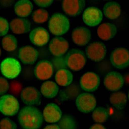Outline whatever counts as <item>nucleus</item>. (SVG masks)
<instances>
[{"instance_id": "9", "label": "nucleus", "mask_w": 129, "mask_h": 129, "mask_svg": "<svg viewBox=\"0 0 129 129\" xmlns=\"http://www.w3.org/2000/svg\"><path fill=\"white\" fill-rule=\"evenodd\" d=\"M85 52L88 58L94 62H99L104 59L107 53V49L103 43L95 42L87 47Z\"/></svg>"}, {"instance_id": "18", "label": "nucleus", "mask_w": 129, "mask_h": 129, "mask_svg": "<svg viewBox=\"0 0 129 129\" xmlns=\"http://www.w3.org/2000/svg\"><path fill=\"white\" fill-rule=\"evenodd\" d=\"M18 56L21 61L24 64H32L38 59V52L32 46H23L19 49Z\"/></svg>"}, {"instance_id": "19", "label": "nucleus", "mask_w": 129, "mask_h": 129, "mask_svg": "<svg viewBox=\"0 0 129 129\" xmlns=\"http://www.w3.org/2000/svg\"><path fill=\"white\" fill-rule=\"evenodd\" d=\"M62 116L61 110L54 103L47 105L43 110V118L47 122L52 123L58 122L62 118Z\"/></svg>"}, {"instance_id": "14", "label": "nucleus", "mask_w": 129, "mask_h": 129, "mask_svg": "<svg viewBox=\"0 0 129 129\" xmlns=\"http://www.w3.org/2000/svg\"><path fill=\"white\" fill-rule=\"evenodd\" d=\"M85 5L84 0H64L62 3V8L68 15L71 16H78L80 14Z\"/></svg>"}, {"instance_id": "8", "label": "nucleus", "mask_w": 129, "mask_h": 129, "mask_svg": "<svg viewBox=\"0 0 129 129\" xmlns=\"http://www.w3.org/2000/svg\"><path fill=\"white\" fill-rule=\"evenodd\" d=\"M21 99L23 103L29 106H37L41 104V95L38 89L34 87H27L21 93Z\"/></svg>"}, {"instance_id": "3", "label": "nucleus", "mask_w": 129, "mask_h": 129, "mask_svg": "<svg viewBox=\"0 0 129 129\" xmlns=\"http://www.w3.org/2000/svg\"><path fill=\"white\" fill-rule=\"evenodd\" d=\"M67 66L70 69L77 71L83 68L86 62V58L82 51L78 49H72L65 58Z\"/></svg>"}, {"instance_id": "38", "label": "nucleus", "mask_w": 129, "mask_h": 129, "mask_svg": "<svg viewBox=\"0 0 129 129\" xmlns=\"http://www.w3.org/2000/svg\"><path fill=\"white\" fill-rule=\"evenodd\" d=\"M44 129H60L58 125L56 124L49 125L46 126Z\"/></svg>"}, {"instance_id": "30", "label": "nucleus", "mask_w": 129, "mask_h": 129, "mask_svg": "<svg viewBox=\"0 0 129 129\" xmlns=\"http://www.w3.org/2000/svg\"><path fill=\"white\" fill-rule=\"evenodd\" d=\"M60 129H76L77 126L74 118L70 115H65L58 123Z\"/></svg>"}, {"instance_id": "21", "label": "nucleus", "mask_w": 129, "mask_h": 129, "mask_svg": "<svg viewBox=\"0 0 129 129\" xmlns=\"http://www.w3.org/2000/svg\"><path fill=\"white\" fill-rule=\"evenodd\" d=\"M117 28L114 24L105 23L101 25L97 29L98 36L101 39L109 40L114 37L117 33Z\"/></svg>"}, {"instance_id": "36", "label": "nucleus", "mask_w": 129, "mask_h": 129, "mask_svg": "<svg viewBox=\"0 0 129 129\" xmlns=\"http://www.w3.org/2000/svg\"><path fill=\"white\" fill-rule=\"evenodd\" d=\"M35 3L39 7H46L50 6L53 2L52 0H46V1H34Z\"/></svg>"}, {"instance_id": "11", "label": "nucleus", "mask_w": 129, "mask_h": 129, "mask_svg": "<svg viewBox=\"0 0 129 129\" xmlns=\"http://www.w3.org/2000/svg\"><path fill=\"white\" fill-rule=\"evenodd\" d=\"M124 83L123 78L120 74L116 72L108 73L104 78V85L107 89L112 91L119 90Z\"/></svg>"}, {"instance_id": "22", "label": "nucleus", "mask_w": 129, "mask_h": 129, "mask_svg": "<svg viewBox=\"0 0 129 129\" xmlns=\"http://www.w3.org/2000/svg\"><path fill=\"white\" fill-rule=\"evenodd\" d=\"M33 9V4L29 0L19 1L14 6L15 13L21 17H26L29 16Z\"/></svg>"}, {"instance_id": "17", "label": "nucleus", "mask_w": 129, "mask_h": 129, "mask_svg": "<svg viewBox=\"0 0 129 129\" xmlns=\"http://www.w3.org/2000/svg\"><path fill=\"white\" fill-rule=\"evenodd\" d=\"M72 41L79 46H83L89 43L91 39V34L88 28L78 27L73 30L72 34Z\"/></svg>"}, {"instance_id": "31", "label": "nucleus", "mask_w": 129, "mask_h": 129, "mask_svg": "<svg viewBox=\"0 0 129 129\" xmlns=\"http://www.w3.org/2000/svg\"><path fill=\"white\" fill-rule=\"evenodd\" d=\"M32 19L36 23H42L47 20L49 17L48 12L43 9L37 10L33 12Z\"/></svg>"}, {"instance_id": "1", "label": "nucleus", "mask_w": 129, "mask_h": 129, "mask_svg": "<svg viewBox=\"0 0 129 129\" xmlns=\"http://www.w3.org/2000/svg\"><path fill=\"white\" fill-rule=\"evenodd\" d=\"M18 118L23 129H39L43 121V115L40 111L32 106L22 108L19 112Z\"/></svg>"}, {"instance_id": "35", "label": "nucleus", "mask_w": 129, "mask_h": 129, "mask_svg": "<svg viewBox=\"0 0 129 129\" xmlns=\"http://www.w3.org/2000/svg\"><path fill=\"white\" fill-rule=\"evenodd\" d=\"M0 83H1V94H4L7 91L9 88V83L6 79L3 77H1L0 78Z\"/></svg>"}, {"instance_id": "23", "label": "nucleus", "mask_w": 129, "mask_h": 129, "mask_svg": "<svg viewBox=\"0 0 129 129\" xmlns=\"http://www.w3.org/2000/svg\"><path fill=\"white\" fill-rule=\"evenodd\" d=\"M103 13L107 18L111 20L116 19L121 13L120 5L116 2H109L104 5Z\"/></svg>"}, {"instance_id": "10", "label": "nucleus", "mask_w": 129, "mask_h": 129, "mask_svg": "<svg viewBox=\"0 0 129 129\" xmlns=\"http://www.w3.org/2000/svg\"><path fill=\"white\" fill-rule=\"evenodd\" d=\"M100 83L99 76L92 72L84 74L80 80V85L81 89L88 92H93L96 90L98 88Z\"/></svg>"}, {"instance_id": "7", "label": "nucleus", "mask_w": 129, "mask_h": 129, "mask_svg": "<svg viewBox=\"0 0 129 129\" xmlns=\"http://www.w3.org/2000/svg\"><path fill=\"white\" fill-rule=\"evenodd\" d=\"M76 105L79 111L83 113H89L93 110L96 105L94 96L89 93L79 94L76 99Z\"/></svg>"}, {"instance_id": "33", "label": "nucleus", "mask_w": 129, "mask_h": 129, "mask_svg": "<svg viewBox=\"0 0 129 129\" xmlns=\"http://www.w3.org/2000/svg\"><path fill=\"white\" fill-rule=\"evenodd\" d=\"M10 91L14 94H19L22 91V86L18 81H12L9 85Z\"/></svg>"}, {"instance_id": "37", "label": "nucleus", "mask_w": 129, "mask_h": 129, "mask_svg": "<svg viewBox=\"0 0 129 129\" xmlns=\"http://www.w3.org/2000/svg\"><path fill=\"white\" fill-rule=\"evenodd\" d=\"M89 129H106L102 125L100 124H95L92 125Z\"/></svg>"}, {"instance_id": "2", "label": "nucleus", "mask_w": 129, "mask_h": 129, "mask_svg": "<svg viewBox=\"0 0 129 129\" xmlns=\"http://www.w3.org/2000/svg\"><path fill=\"white\" fill-rule=\"evenodd\" d=\"M49 29L55 36L64 35L70 27L69 20L64 14L55 13L51 17L49 22Z\"/></svg>"}, {"instance_id": "16", "label": "nucleus", "mask_w": 129, "mask_h": 129, "mask_svg": "<svg viewBox=\"0 0 129 129\" xmlns=\"http://www.w3.org/2000/svg\"><path fill=\"white\" fill-rule=\"evenodd\" d=\"M69 43L65 39L56 37L52 39L49 45L51 53L55 56H61L64 54L69 48Z\"/></svg>"}, {"instance_id": "28", "label": "nucleus", "mask_w": 129, "mask_h": 129, "mask_svg": "<svg viewBox=\"0 0 129 129\" xmlns=\"http://www.w3.org/2000/svg\"><path fill=\"white\" fill-rule=\"evenodd\" d=\"M3 49L9 52L14 51L17 48L18 41L16 38L12 35H8L3 38L2 41Z\"/></svg>"}, {"instance_id": "5", "label": "nucleus", "mask_w": 129, "mask_h": 129, "mask_svg": "<svg viewBox=\"0 0 129 129\" xmlns=\"http://www.w3.org/2000/svg\"><path fill=\"white\" fill-rule=\"evenodd\" d=\"M110 61L112 65L118 69H123L129 66V51L122 47L114 49L110 55Z\"/></svg>"}, {"instance_id": "27", "label": "nucleus", "mask_w": 129, "mask_h": 129, "mask_svg": "<svg viewBox=\"0 0 129 129\" xmlns=\"http://www.w3.org/2000/svg\"><path fill=\"white\" fill-rule=\"evenodd\" d=\"M80 89L76 84H72L62 90L60 92V96L62 100H68L74 99L79 95Z\"/></svg>"}, {"instance_id": "20", "label": "nucleus", "mask_w": 129, "mask_h": 129, "mask_svg": "<svg viewBox=\"0 0 129 129\" xmlns=\"http://www.w3.org/2000/svg\"><path fill=\"white\" fill-rule=\"evenodd\" d=\"M10 29L16 34H22L29 32L31 24L29 21L23 18H16L10 23Z\"/></svg>"}, {"instance_id": "15", "label": "nucleus", "mask_w": 129, "mask_h": 129, "mask_svg": "<svg viewBox=\"0 0 129 129\" xmlns=\"http://www.w3.org/2000/svg\"><path fill=\"white\" fill-rule=\"evenodd\" d=\"M50 36L48 31L43 27H38L31 31L29 39L31 42L38 46H43L48 43Z\"/></svg>"}, {"instance_id": "26", "label": "nucleus", "mask_w": 129, "mask_h": 129, "mask_svg": "<svg viewBox=\"0 0 129 129\" xmlns=\"http://www.w3.org/2000/svg\"><path fill=\"white\" fill-rule=\"evenodd\" d=\"M110 101L113 106L118 109L121 110L125 107L127 99L126 94L122 92L113 93L110 96Z\"/></svg>"}, {"instance_id": "12", "label": "nucleus", "mask_w": 129, "mask_h": 129, "mask_svg": "<svg viewBox=\"0 0 129 129\" xmlns=\"http://www.w3.org/2000/svg\"><path fill=\"white\" fill-rule=\"evenodd\" d=\"M103 13L97 8L90 7L84 10L83 19L85 24L90 27L98 25L103 19Z\"/></svg>"}, {"instance_id": "25", "label": "nucleus", "mask_w": 129, "mask_h": 129, "mask_svg": "<svg viewBox=\"0 0 129 129\" xmlns=\"http://www.w3.org/2000/svg\"><path fill=\"white\" fill-rule=\"evenodd\" d=\"M55 78V80L58 85L65 87L69 85L72 83L73 76L69 70L62 69L57 71Z\"/></svg>"}, {"instance_id": "29", "label": "nucleus", "mask_w": 129, "mask_h": 129, "mask_svg": "<svg viewBox=\"0 0 129 129\" xmlns=\"http://www.w3.org/2000/svg\"><path fill=\"white\" fill-rule=\"evenodd\" d=\"M109 115V112L107 109L100 107L94 110L92 117L96 122L103 123L107 120Z\"/></svg>"}, {"instance_id": "4", "label": "nucleus", "mask_w": 129, "mask_h": 129, "mask_svg": "<svg viewBox=\"0 0 129 129\" xmlns=\"http://www.w3.org/2000/svg\"><path fill=\"white\" fill-rule=\"evenodd\" d=\"M19 103L17 99L12 95L6 94L0 98V111L7 116L16 115L19 110Z\"/></svg>"}, {"instance_id": "39", "label": "nucleus", "mask_w": 129, "mask_h": 129, "mask_svg": "<svg viewBox=\"0 0 129 129\" xmlns=\"http://www.w3.org/2000/svg\"><path fill=\"white\" fill-rule=\"evenodd\" d=\"M128 98H129V94H128Z\"/></svg>"}, {"instance_id": "32", "label": "nucleus", "mask_w": 129, "mask_h": 129, "mask_svg": "<svg viewBox=\"0 0 129 129\" xmlns=\"http://www.w3.org/2000/svg\"><path fill=\"white\" fill-rule=\"evenodd\" d=\"M1 129H16L17 125L13 121L8 118H5L0 122Z\"/></svg>"}, {"instance_id": "6", "label": "nucleus", "mask_w": 129, "mask_h": 129, "mask_svg": "<svg viewBox=\"0 0 129 129\" xmlns=\"http://www.w3.org/2000/svg\"><path fill=\"white\" fill-rule=\"evenodd\" d=\"M1 73L8 78H14L18 76L21 70L20 63L15 58H7L4 59L1 65Z\"/></svg>"}, {"instance_id": "34", "label": "nucleus", "mask_w": 129, "mask_h": 129, "mask_svg": "<svg viewBox=\"0 0 129 129\" xmlns=\"http://www.w3.org/2000/svg\"><path fill=\"white\" fill-rule=\"evenodd\" d=\"M9 29V23L7 20L3 17L0 18V35L1 36H5L8 32Z\"/></svg>"}, {"instance_id": "24", "label": "nucleus", "mask_w": 129, "mask_h": 129, "mask_svg": "<svg viewBox=\"0 0 129 129\" xmlns=\"http://www.w3.org/2000/svg\"><path fill=\"white\" fill-rule=\"evenodd\" d=\"M59 91L57 84L54 81H48L42 84L41 88V93L45 97L52 99L56 96Z\"/></svg>"}, {"instance_id": "13", "label": "nucleus", "mask_w": 129, "mask_h": 129, "mask_svg": "<svg viewBox=\"0 0 129 129\" xmlns=\"http://www.w3.org/2000/svg\"><path fill=\"white\" fill-rule=\"evenodd\" d=\"M53 72V66L51 62L47 60H42L38 62L34 70L36 77L41 80H45L50 78Z\"/></svg>"}]
</instances>
